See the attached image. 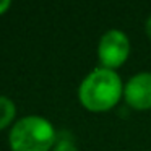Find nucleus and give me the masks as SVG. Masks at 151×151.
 <instances>
[{
    "mask_svg": "<svg viewBox=\"0 0 151 151\" xmlns=\"http://www.w3.org/2000/svg\"><path fill=\"white\" fill-rule=\"evenodd\" d=\"M124 98V83L117 72L98 67L85 76L78 88V99L91 112H106Z\"/></svg>",
    "mask_w": 151,
    "mask_h": 151,
    "instance_id": "1",
    "label": "nucleus"
},
{
    "mask_svg": "<svg viewBox=\"0 0 151 151\" xmlns=\"http://www.w3.org/2000/svg\"><path fill=\"white\" fill-rule=\"evenodd\" d=\"M55 130L47 119L28 115L18 120L10 132L12 151H49L55 146Z\"/></svg>",
    "mask_w": 151,
    "mask_h": 151,
    "instance_id": "2",
    "label": "nucleus"
},
{
    "mask_svg": "<svg viewBox=\"0 0 151 151\" xmlns=\"http://www.w3.org/2000/svg\"><path fill=\"white\" fill-rule=\"evenodd\" d=\"M130 55V41L120 29H109L98 44V59L102 68L114 70L122 67Z\"/></svg>",
    "mask_w": 151,
    "mask_h": 151,
    "instance_id": "3",
    "label": "nucleus"
},
{
    "mask_svg": "<svg viewBox=\"0 0 151 151\" xmlns=\"http://www.w3.org/2000/svg\"><path fill=\"white\" fill-rule=\"evenodd\" d=\"M124 99L132 109H151V72L133 75L124 86Z\"/></svg>",
    "mask_w": 151,
    "mask_h": 151,
    "instance_id": "4",
    "label": "nucleus"
},
{
    "mask_svg": "<svg viewBox=\"0 0 151 151\" xmlns=\"http://www.w3.org/2000/svg\"><path fill=\"white\" fill-rule=\"evenodd\" d=\"M15 114H17V107L13 101L5 96H0V130L10 125V122L15 119Z\"/></svg>",
    "mask_w": 151,
    "mask_h": 151,
    "instance_id": "5",
    "label": "nucleus"
},
{
    "mask_svg": "<svg viewBox=\"0 0 151 151\" xmlns=\"http://www.w3.org/2000/svg\"><path fill=\"white\" fill-rule=\"evenodd\" d=\"M52 151H78V148L68 140H59L52 148Z\"/></svg>",
    "mask_w": 151,
    "mask_h": 151,
    "instance_id": "6",
    "label": "nucleus"
},
{
    "mask_svg": "<svg viewBox=\"0 0 151 151\" xmlns=\"http://www.w3.org/2000/svg\"><path fill=\"white\" fill-rule=\"evenodd\" d=\"M10 7H12V2H10V0H0V15H4Z\"/></svg>",
    "mask_w": 151,
    "mask_h": 151,
    "instance_id": "7",
    "label": "nucleus"
},
{
    "mask_svg": "<svg viewBox=\"0 0 151 151\" xmlns=\"http://www.w3.org/2000/svg\"><path fill=\"white\" fill-rule=\"evenodd\" d=\"M145 33H146V36L151 39V15L146 18V21H145Z\"/></svg>",
    "mask_w": 151,
    "mask_h": 151,
    "instance_id": "8",
    "label": "nucleus"
}]
</instances>
